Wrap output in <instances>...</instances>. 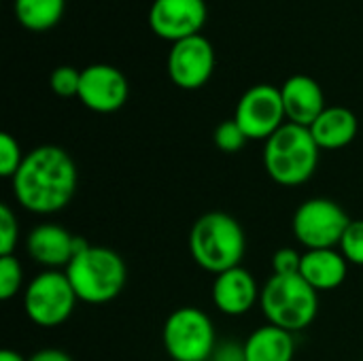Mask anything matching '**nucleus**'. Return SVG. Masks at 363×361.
I'll return each instance as SVG.
<instances>
[{
  "label": "nucleus",
  "mask_w": 363,
  "mask_h": 361,
  "mask_svg": "<svg viewBox=\"0 0 363 361\" xmlns=\"http://www.w3.org/2000/svg\"><path fill=\"white\" fill-rule=\"evenodd\" d=\"M338 251L351 266L363 268V219H351Z\"/></svg>",
  "instance_id": "obj_23"
},
{
  "label": "nucleus",
  "mask_w": 363,
  "mask_h": 361,
  "mask_svg": "<svg viewBox=\"0 0 363 361\" xmlns=\"http://www.w3.org/2000/svg\"><path fill=\"white\" fill-rule=\"evenodd\" d=\"M259 309L270 326L291 334L313 326L319 315V291H315L300 274H272L259 296Z\"/></svg>",
  "instance_id": "obj_5"
},
{
  "label": "nucleus",
  "mask_w": 363,
  "mask_h": 361,
  "mask_svg": "<svg viewBox=\"0 0 363 361\" xmlns=\"http://www.w3.org/2000/svg\"><path fill=\"white\" fill-rule=\"evenodd\" d=\"M79 298L64 270H43L23 289L21 304L26 317L45 330L64 326L77 306Z\"/></svg>",
  "instance_id": "obj_6"
},
{
  "label": "nucleus",
  "mask_w": 363,
  "mask_h": 361,
  "mask_svg": "<svg viewBox=\"0 0 363 361\" xmlns=\"http://www.w3.org/2000/svg\"><path fill=\"white\" fill-rule=\"evenodd\" d=\"M23 287V266L15 255H0V300H13Z\"/></svg>",
  "instance_id": "obj_20"
},
{
  "label": "nucleus",
  "mask_w": 363,
  "mask_h": 361,
  "mask_svg": "<svg viewBox=\"0 0 363 361\" xmlns=\"http://www.w3.org/2000/svg\"><path fill=\"white\" fill-rule=\"evenodd\" d=\"M208 17L204 0H153L149 9V28L170 43L202 34Z\"/></svg>",
  "instance_id": "obj_11"
},
{
  "label": "nucleus",
  "mask_w": 363,
  "mask_h": 361,
  "mask_svg": "<svg viewBox=\"0 0 363 361\" xmlns=\"http://www.w3.org/2000/svg\"><path fill=\"white\" fill-rule=\"evenodd\" d=\"M189 253L202 270L215 277L225 270L238 268L242 266L247 253L245 230L238 219L228 213H204L191 226Z\"/></svg>",
  "instance_id": "obj_2"
},
{
  "label": "nucleus",
  "mask_w": 363,
  "mask_h": 361,
  "mask_svg": "<svg viewBox=\"0 0 363 361\" xmlns=\"http://www.w3.org/2000/svg\"><path fill=\"white\" fill-rule=\"evenodd\" d=\"M64 272L79 302L94 306L108 304L119 298L128 281L123 257L108 247H96L89 243L77 251Z\"/></svg>",
  "instance_id": "obj_3"
},
{
  "label": "nucleus",
  "mask_w": 363,
  "mask_h": 361,
  "mask_svg": "<svg viewBox=\"0 0 363 361\" xmlns=\"http://www.w3.org/2000/svg\"><path fill=\"white\" fill-rule=\"evenodd\" d=\"M213 143H215V147H217L219 151H223V153H238V151L249 143V138H247V134L242 132V128L236 123V119L232 117V119L221 121V123L215 128V132H213Z\"/></svg>",
  "instance_id": "obj_21"
},
{
  "label": "nucleus",
  "mask_w": 363,
  "mask_h": 361,
  "mask_svg": "<svg viewBox=\"0 0 363 361\" xmlns=\"http://www.w3.org/2000/svg\"><path fill=\"white\" fill-rule=\"evenodd\" d=\"M247 361H294L296 340L294 334L277 326H262L245 340Z\"/></svg>",
  "instance_id": "obj_18"
},
{
  "label": "nucleus",
  "mask_w": 363,
  "mask_h": 361,
  "mask_svg": "<svg viewBox=\"0 0 363 361\" xmlns=\"http://www.w3.org/2000/svg\"><path fill=\"white\" fill-rule=\"evenodd\" d=\"M234 119L249 140L266 143L279 128L287 123L281 87L268 83L249 87L236 104Z\"/></svg>",
  "instance_id": "obj_9"
},
{
  "label": "nucleus",
  "mask_w": 363,
  "mask_h": 361,
  "mask_svg": "<svg viewBox=\"0 0 363 361\" xmlns=\"http://www.w3.org/2000/svg\"><path fill=\"white\" fill-rule=\"evenodd\" d=\"M349 223L351 217L338 202L330 198H308L296 209L291 230L306 251L338 249Z\"/></svg>",
  "instance_id": "obj_8"
},
{
  "label": "nucleus",
  "mask_w": 363,
  "mask_h": 361,
  "mask_svg": "<svg viewBox=\"0 0 363 361\" xmlns=\"http://www.w3.org/2000/svg\"><path fill=\"white\" fill-rule=\"evenodd\" d=\"M349 262L338 249H315L304 251L300 277L315 291H334L349 277Z\"/></svg>",
  "instance_id": "obj_16"
},
{
  "label": "nucleus",
  "mask_w": 363,
  "mask_h": 361,
  "mask_svg": "<svg viewBox=\"0 0 363 361\" xmlns=\"http://www.w3.org/2000/svg\"><path fill=\"white\" fill-rule=\"evenodd\" d=\"M85 243V238L74 236L57 223H40L26 236V253L45 270H66Z\"/></svg>",
  "instance_id": "obj_13"
},
{
  "label": "nucleus",
  "mask_w": 363,
  "mask_h": 361,
  "mask_svg": "<svg viewBox=\"0 0 363 361\" xmlns=\"http://www.w3.org/2000/svg\"><path fill=\"white\" fill-rule=\"evenodd\" d=\"M23 157L26 153L21 151V145L17 143V138L9 132H2L0 134V177L13 179Z\"/></svg>",
  "instance_id": "obj_22"
},
{
  "label": "nucleus",
  "mask_w": 363,
  "mask_h": 361,
  "mask_svg": "<svg viewBox=\"0 0 363 361\" xmlns=\"http://www.w3.org/2000/svg\"><path fill=\"white\" fill-rule=\"evenodd\" d=\"M283 106L289 123L311 128L328 109L323 87L308 74H294L281 85Z\"/></svg>",
  "instance_id": "obj_15"
},
{
  "label": "nucleus",
  "mask_w": 363,
  "mask_h": 361,
  "mask_svg": "<svg viewBox=\"0 0 363 361\" xmlns=\"http://www.w3.org/2000/svg\"><path fill=\"white\" fill-rule=\"evenodd\" d=\"M19 243V219L9 204H0V255H13Z\"/></svg>",
  "instance_id": "obj_25"
},
{
  "label": "nucleus",
  "mask_w": 363,
  "mask_h": 361,
  "mask_svg": "<svg viewBox=\"0 0 363 361\" xmlns=\"http://www.w3.org/2000/svg\"><path fill=\"white\" fill-rule=\"evenodd\" d=\"M208 361H247L245 355V343H238V340H221L217 343L213 355Z\"/></svg>",
  "instance_id": "obj_27"
},
{
  "label": "nucleus",
  "mask_w": 363,
  "mask_h": 361,
  "mask_svg": "<svg viewBox=\"0 0 363 361\" xmlns=\"http://www.w3.org/2000/svg\"><path fill=\"white\" fill-rule=\"evenodd\" d=\"M302 255L298 249L294 247H283L272 255V272L279 277H291V274H300L302 268Z\"/></svg>",
  "instance_id": "obj_26"
},
{
  "label": "nucleus",
  "mask_w": 363,
  "mask_h": 361,
  "mask_svg": "<svg viewBox=\"0 0 363 361\" xmlns=\"http://www.w3.org/2000/svg\"><path fill=\"white\" fill-rule=\"evenodd\" d=\"M319 153L311 128L287 121L264 143V170L277 185L298 187L317 172Z\"/></svg>",
  "instance_id": "obj_4"
},
{
  "label": "nucleus",
  "mask_w": 363,
  "mask_h": 361,
  "mask_svg": "<svg viewBox=\"0 0 363 361\" xmlns=\"http://www.w3.org/2000/svg\"><path fill=\"white\" fill-rule=\"evenodd\" d=\"M66 0H15V17L32 32H45L57 26Z\"/></svg>",
  "instance_id": "obj_19"
},
{
  "label": "nucleus",
  "mask_w": 363,
  "mask_h": 361,
  "mask_svg": "<svg viewBox=\"0 0 363 361\" xmlns=\"http://www.w3.org/2000/svg\"><path fill=\"white\" fill-rule=\"evenodd\" d=\"M0 361H28V357H23L21 353H17L13 349H4V351H0Z\"/></svg>",
  "instance_id": "obj_29"
},
{
  "label": "nucleus",
  "mask_w": 363,
  "mask_h": 361,
  "mask_svg": "<svg viewBox=\"0 0 363 361\" xmlns=\"http://www.w3.org/2000/svg\"><path fill=\"white\" fill-rule=\"evenodd\" d=\"M49 87L60 98H79L81 70H77L72 66H57L49 77Z\"/></svg>",
  "instance_id": "obj_24"
},
{
  "label": "nucleus",
  "mask_w": 363,
  "mask_h": 361,
  "mask_svg": "<svg viewBox=\"0 0 363 361\" xmlns=\"http://www.w3.org/2000/svg\"><path fill=\"white\" fill-rule=\"evenodd\" d=\"M28 361H74L66 351L62 349H40L36 353H32Z\"/></svg>",
  "instance_id": "obj_28"
},
{
  "label": "nucleus",
  "mask_w": 363,
  "mask_h": 361,
  "mask_svg": "<svg viewBox=\"0 0 363 361\" xmlns=\"http://www.w3.org/2000/svg\"><path fill=\"white\" fill-rule=\"evenodd\" d=\"M259 296L262 287L257 285L255 277L242 266L217 274L211 289L215 309L228 317H242L251 313L255 304H259Z\"/></svg>",
  "instance_id": "obj_14"
},
{
  "label": "nucleus",
  "mask_w": 363,
  "mask_h": 361,
  "mask_svg": "<svg viewBox=\"0 0 363 361\" xmlns=\"http://www.w3.org/2000/svg\"><path fill=\"white\" fill-rule=\"evenodd\" d=\"M79 185L77 164L57 145H40L26 153L19 170L11 179L13 198L34 215H55L64 211Z\"/></svg>",
  "instance_id": "obj_1"
},
{
  "label": "nucleus",
  "mask_w": 363,
  "mask_h": 361,
  "mask_svg": "<svg viewBox=\"0 0 363 361\" xmlns=\"http://www.w3.org/2000/svg\"><path fill=\"white\" fill-rule=\"evenodd\" d=\"M215 70V49L202 34L172 43L168 53V77L181 89H200Z\"/></svg>",
  "instance_id": "obj_10"
},
{
  "label": "nucleus",
  "mask_w": 363,
  "mask_h": 361,
  "mask_svg": "<svg viewBox=\"0 0 363 361\" xmlns=\"http://www.w3.org/2000/svg\"><path fill=\"white\" fill-rule=\"evenodd\" d=\"M359 132L357 115L347 106H328L311 126V134L321 151H338L349 147Z\"/></svg>",
  "instance_id": "obj_17"
},
{
  "label": "nucleus",
  "mask_w": 363,
  "mask_h": 361,
  "mask_svg": "<svg viewBox=\"0 0 363 361\" xmlns=\"http://www.w3.org/2000/svg\"><path fill=\"white\" fill-rule=\"evenodd\" d=\"M162 343L172 361H208L219 340L213 319L202 309L181 306L166 317Z\"/></svg>",
  "instance_id": "obj_7"
},
{
  "label": "nucleus",
  "mask_w": 363,
  "mask_h": 361,
  "mask_svg": "<svg viewBox=\"0 0 363 361\" xmlns=\"http://www.w3.org/2000/svg\"><path fill=\"white\" fill-rule=\"evenodd\" d=\"M130 94L125 74L111 64H89L81 70L79 100L94 113L119 111Z\"/></svg>",
  "instance_id": "obj_12"
}]
</instances>
